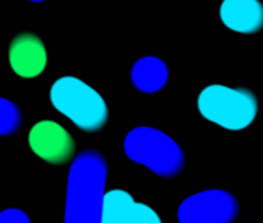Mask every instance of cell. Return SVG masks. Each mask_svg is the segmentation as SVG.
Instances as JSON below:
<instances>
[{"label":"cell","instance_id":"obj_9","mask_svg":"<svg viewBox=\"0 0 263 223\" xmlns=\"http://www.w3.org/2000/svg\"><path fill=\"white\" fill-rule=\"evenodd\" d=\"M132 82L143 93H155L161 90L167 79L169 70L157 56H144L132 67Z\"/></svg>","mask_w":263,"mask_h":223},{"label":"cell","instance_id":"obj_8","mask_svg":"<svg viewBox=\"0 0 263 223\" xmlns=\"http://www.w3.org/2000/svg\"><path fill=\"white\" fill-rule=\"evenodd\" d=\"M220 19L232 31L257 33L263 28V4L260 0H223Z\"/></svg>","mask_w":263,"mask_h":223},{"label":"cell","instance_id":"obj_12","mask_svg":"<svg viewBox=\"0 0 263 223\" xmlns=\"http://www.w3.org/2000/svg\"><path fill=\"white\" fill-rule=\"evenodd\" d=\"M124 223H163V221L151 206L134 201L125 211Z\"/></svg>","mask_w":263,"mask_h":223},{"label":"cell","instance_id":"obj_2","mask_svg":"<svg viewBox=\"0 0 263 223\" xmlns=\"http://www.w3.org/2000/svg\"><path fill=\"white\" fill-rule=\"evenodd\" d=\"M50 99L58 112L84 132L101 131L108 120V108L104 98L74 76H64L54 81Z\"/></svg>","mask_w":263,"mask_h":223},{"label":"cell","instance_id":"obj_11","mask_svg":"<svg viewBox=\"0 0 263 223\" xmlns=\"http://www.w3.org/2000/svg\"><path fill=\"white\" fill-rule=\"evenodd\" d=\"M22 126V114L19 107L7 98L0 96V137L16 134Z\"/></svg>","mask_w":263,"mask_h":223},{"label":"cell","instance_id":"obj_3","mask_svg":"<svg viewBox=\"0 0 263 223\" xmlns=\"http://www.w3.org/2000/svg\"><path fill=\"white\" fill-rule=\"evenodd\" d=\"M198 110L208 121L220 127L241 131L255 120L258 102L255 95L245 87L212 84L201 90Z\"/></svg>","mask_w":263,"mask_h":223},{"label":"cell","instance_id":"obj_4","mask_svg":"<svg viewBox=\"0 0 263 223\" xmlns=\"http://www.w3.org/2000/svg\"><path fill=\"white\" fill-rule=\"evenodd\" d=\"M124 152L134 163L164 178L177 177L184 168V154L178 143L154 127L132 129L124 140Z\"/></svg>","mask_w":263,"mask_h":223},{"label":"cell","instance_id":"obj_13","mask_svg":"<svg viewBox=\"0 0 263 223\" xmlns=\"http://www.w3.org/2000/svg\"><path fill=\"white\" fill-rule=\"evenodd\" d=\"M0 223H31L30 217L17 208H8L0 212Z\"/></svg>","mask_w":263,"mask_h":223},{"label":"cell","instance_id":"obj_1","mask_svg":"<svg viewBox=\"0 0 263 223\" xmlns=\"http://www.w3.org/2000/svg\"><path fill=\"white\" fill-rule=\"evenodd\" d=\"M107 161L93 149L82 151L68 171L64 223H101Z\"/></svg>","mask_w":263,"mask_h":223},{"label":"cell","instance_id":"obj_14","mask_svg":"<svg viewBox=\"0 0 263 223\" xmlns=\"http://www.w3.org/2000/svg\"><path fill=\"white\" fill-rule=\"evenodd\" d=\"M30 2H45V0H30Z\"/></svg>","mask_w":263,"mask_h":223},{"label":"cell","instance_id":"obj_10","mask_svg":"<svg viewBox=\"0 0 263 223\" xmlns=\"http://www.w3.org/2000/svg\"><path fill=\"white\" fill-rule=\"evenodd\" d=\"M134 201V197L122 189H113L105 192L101 212V223H124L125 211Z\"/></svg>","mask_w":263,"mask_h":223},{"label":"cell","instance_id":"obj_7","mask_svg":"<svg viewBox=\"0 0 263 223\" xmlns=\"http://www.w3.org/2000/svg\"><path fill=\"white\" fill-rule=\"evenodd\" d=\"M47 48L42 39L33 33L16 36L10 45V65L21 78H36L47 67Z\"/></svg>","mask_w":263,"mask_h":223},{"label":"cell","instance_id":"obj_5","mask_svg":"<svg viewBox=\"0 0 263 223\" xmlns=\"http://www.w3.org/2000/svg\"><path fill=\"white\" fill-rule=\"evenodd\" d=\"M237 215V198L223 189H208L194 194L178 208L180 223H232Z\"/></svg>","mask_w":263,"mask_h":223},{"label":"cell","instance_id":"obj_6","mask_svg":"<svg viewBox=\"0 0 263 223\" xmlns=\"http://www.w3.org/2000/svg\"><path fill=\"white\" fill-rule=\"evenodd\" d=\"M31 151L50 164H65L76 151V143L71 134L56 121L36 123L28 135Z\"/></svg>","mask_w":263,"mask_h":223}]
</instances>
